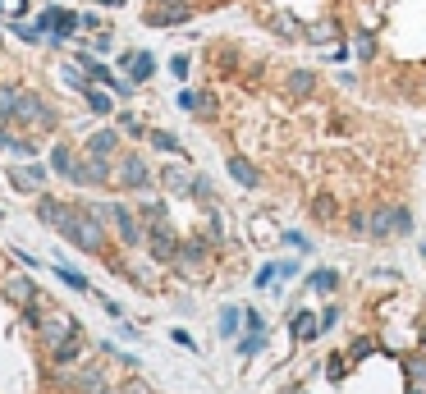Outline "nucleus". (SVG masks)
<instances>
[{"label": "nucleus", "instance_id": "obj_6", "mask_svg": "<svg viewBox=\"0 0 426 394\" xmlns=\"http://www.w3.org/2000/svg\"><path fill=\"white\" fill-rule=\"evenodd\" d=\"M37 28H42V37L51 46H60L79 33V14H74V9H60V5H46L42 14H37Z\"/></svg>", "mask_w": 426, "mask_h": 394}, {"label": "nucleus", "instance_id": "obj_12", "mask_svg": "<svg viewBox=\"0 0 426 394\" xmlns=\"http://www.w3.org/2000/svg\"><path fill=\"white\" fill-rule=\"evenodd\" d=\"M120 69H124V79L129 83H151V74H156V55L151 51H142V46H133V51H124L120 55Z\"/></svg>", "mask_w": 426, "mask_h": 394}, {"label": "nucleus", "instance_id": "obj_43", "mask_svg": "<svg viewBox=\"0 0 426 394\" xmlns=\"http://www.w3.org/2000/svg\"><path fill=\"white\" fill-rule=\"evenodd\" d=\"M192 197H202V202H211V197H216V188H211V179H192Z\"/></svg>", "mask_w": 426, "mask_h": 394}, {"label": "nucleus", "instance_id": "obj_55", "mask_svg": "<svg viewBox=\"0 0 426 394\" xmlns=\"http://www.w3.org/2000/svg\"><path fill=\"white\" fill-rule=\"evenodd\" d=\"M5 275H9V271H5V253H0V280H5Z\"/></svg>", "mask_w": 426, "mask_h": 394}, {"label": "nucleus", "instance_id": "obj_54", "mask_svg": "<svg viewBox=\"0 0 426 394\" xmlns=\"http://www.w3.org/2000/svg\"><path fill=\"white\" fill-rule=\"evenodd\" d=\"M96 5H105V9H120V5H124V0H96Z\"/></svg>", "mask_w": 426, "mask_h": 394}, {"label": "nucleus", "instance_id": "obj_21", "mask_svg": "<svg viewBox=\"0 0 426 394\" xmlns=\"http://www.w3.org/2000/svg\"><path fill=\"white\" fill-rule=\"evenodd\" d=\"M316 335H326V330H321V321H316V312L298 307V312H294V340H298V344H312Z\"/></svg>", "mask_w": 426, "mask_h": 394}, {"label": "nucleus", "instance_id": "obj_16", "mask_svg": "<svg viewBox=\"0 0 426 394\" xmlns=\"http://www.w3.org/2000/svg\"><path fill=\"white\" fill-rule=\"evenodd\" d=\"M192 179H197V175L183 166V156L174 161V166L161 170V184H166V193H174V197H192Z\"/></svg>", "mask_w": 426, "mask_h": 394}, {"label": "nucleus", "instance_id": "obj_13", "mask_svg": "<svg viewBox=\"0 0 426 394\" xmlns=\"http://www.w3.org/2000/svg\"><path fill=\"white\" fill-rule=\"evenodd\" d=\"M147 253L156 266H174V253H179V238H174V225L147 229Z\"/></svg>", "mask_w": 426, "mask_h": 394}, {"label": "nucleus", "instance_id": "obj_45", "mask_svg": "<svg viewBox=\"0 0 426 394\" xmlns=\"http://www.w3.org/2000/svg\"><path fill=\"white\" fill-rule=\"evenodd\" d=\"M408 376H413V386H422V381H426V362L422 358H408Z\"/></svg>", "mask_w": 426, "mask_h": 394}, {"label": "nucleus", "instance_id": "obj_10", "mask_svg": "<svg viewBox=\"0 0 426 394\" xmlns=\"http://www.w3.org/2000/svg\"><path fill=\"white\" fill-rule=\"evenodd\" d=\"M142 23H147V28H183V23H192V5H188V0H174V5H147V9H142Z\"/></svg>", "mask_w": 426, "mask_h": 394}, {"label": "nucleus", "instance_id": "obj_39", "mask_svg": "<svg viewBox=\"0 0 426 394\" xmlns=\"http://www.w3.org/2000/svg\"><path fill=\"white\" fill-rule=\"evenodd\" d=\"M238 316H243L238 307H225V312H220V335H225V340H229V335H238Z\"/></svg>", "mask_w": 426, "mask_h": 394}, {"label": "nucleus", "instance_id": "obj_36", "mask_svg": "<svg viewBox=\"0 0 426 394\" xmlns=\"http://www.w3.org/2000/svg\"><path fill=\"white\" fill-rule=\"evenodd\" d=\"M261 349H266V330H248L243 340H238V353H243V358H253Z\"/></svg>", "mask_w": 426, "mask_h": 394}, {"label": "nucleus", "instance_id": "obj_47", "mask_svg": "<svg viewBox=\"0 0 426 394\" xmlns=\"http://www.w3.org/2000/svg\"><path fill=\"white\" fill-rule=\"evenodd\" d=\"M340 307H326V312H321V330H330V325H340Z\"/></svg>", "mask_w": 426, "mask_h": 394}, {"label": "nucleus", "instance_id": "obj_48", "mask_svg": "<svg viewBox=\"0 0 426 394\" xmlns=\"http://www.w3.org/2000/svg\"><path fill=\"white\" fill-rule=\"evenodd\" d=\"M280 238H284L294 253H307V238H303V234H294V229H289V234H280Z\"/></svg>", "mask_w": 426, "mask_h": 394}, {"label": "nucleus", "instance_id": "obj_4", "mask_svg": "<svg viewBox=\"0 0 426 394\" xmlns=\"http://www.w3.org/2000/svg\"><path fill=\"white\" fill-rule=\"evenodd\" d=\"M110 184L115 188H129V193H147L151 188V170L138 151H120L115 156V170H110Z\"/></svg>", "mask_w": 426, "mask_h": 394}, {"label": "nucleus", "instance_id": "obj_40", "mask_svg": "<svg viewBox=\"0 0 426 394\" xmlns=\"http://www.w3.org/2000/svg\"><path fill=\"white\" fill-rule=\"evenodd\" d=\"M312 216L321 220V225H326V220H335V197H316L312 202Z\"/></svg>", "mask_w": 426, "mask_h": 394}, {"label": "nucleus", "instance_id": "obj_52", "mask_svg": "<svg viewBox=\"0 0 426 394\" xmlns=\"http://www.w3.org/2000/svg\"><path fill=\"white\" fill-rule=\"evenodd\" d=\"M170 340H174V344H183V349H197V344H192V335H188V330H174Z\"/></svg>", "mask_w": 426, "mask_h": 394}, {"label": "nucleus", "instance_id": "obj_19", "mask_svg": "<svg viewBox=\"0 0 426 394\" xmlns=\"http://www.w3.org/2000/svg\"><path fill=\"white\" fill-rule=\"evenodd\" d=\"M69 386L79 390V394H105L110 386H105V371L101 367H79V371H69Z\"/></svg>", "mask_w": 426, "mask_h": 394}, {"label": "nucleus", "instance_id": "obj_57", "mask_svg": "<svg viewBox=\"0 0 426 394\" xmlns=\"http://www.w3.org/2000/svg\"><path fill=\"white\" fill-rule=\"evenodd\" d=\"M105 394H124V386H120V390H105Z\"/></svg>", "mask_w": 426, "mask_h": 394}, {"label": "nucleus", "instance_id": "obj_33", "mask_svg": "<svg viewBox=\"0 0 426 394\" xmlns=\"http://www.w3.org/2000/svg\"><path fill=\"white\" fill-rule=\"evenodd\" d=\"M115 129H120L124 138H142V133H147V124H142L133 110H120V115H115Z\"/></svg>", "mask_w": 426, "mask_h": 394}, {"label": "nucleus", "instance_id": "obj_15", "mask_svg": "<svg viewBox=\"0 0 426 394\" xmlns=\"http://www.w3.org/2000/svg\"><path fill=\"white\" fill-rule=\"evenodd\" d=\"M348 51H353V60L372 64V60H376V51H381V42H376V23H357V28H353V37H348Z\"/></svg>", "mask_w": 426, "mask_h": 394}, {"label": "nucleus", "instance_id": "obj_1", "mask_svg": "<svg viewBox=\"0 0 426 394\" xmlns=\"http://www.w3.org/2000/svg\"><path fill=\"white\" fill-rule=\"evenodd\" d=\"M105 220L92 211V202H83V207H74V216H69V225H64V243H74L79 253H101L105 248Z\"/></svg>", "mask_w": 426, "mask_h": 394}, {"label": "nucleus", "instance_id": "obj_23", "mask_svg": "<svg viewBox=\"0 0 426 394\" xmlns=\"http://www.w3.org/2000/svg\"><path fill=\"white\" fill-rule=\"evenodd\" d=\"M83 101H87V110H92V115H115V92L110 88H96V83H92V88L83 92Z\"/></svg>", "mask_w": 426, "mask_h": 394}, {"label": "nucleus", "instance_id": "obj_11", "mask_svg": "<svg viewBox=\"0 0 426 394\" xmlns=\"http://www.w3.org/2000/svg\"><path fill=\"white\" fill-rule=\"evenodd\" d=\"M211 253H207V238H192V243H179V253H174V271L188 275V280H197L202 271H207Z\"/></svg>", "mask_w": 426, "mask_h": 394}, {"label": "nucleus", "instance_id": "obj_34", "mask_svg": "<svg viewBox=\"0 0 426 394\" xmlns=\"http://www.w3.org/2000/svg\"><path fill=\"white\" fill-rule=\"evenodd\" d=\"M147 138H151V147H156V151H170V156H183V142L179 138H174V133H147Z\"/></svg>", "mask_w": 426, "mask_h": 394}, {"label": "nucleus", "instance_id": "obj_22", "mask_svg": "<svg viewBox=\"0 0 426 394\" xmlns=\"http://www.w3.org/2000/svg\"><path fill=\"white\" fill-rule=\"evenodd\" d=\"M46 175H51V166H23V170H14V188H23V193H37V188L46 184Z\"/></svg>", "mask_w": 426, "mask_h": 394}, {"label": "nucleus", "instance_id": "obj_27", "mask_svg": "<svg viewBox=\"0 0 426 394\" xmlns=\"http://www.w3.org/2000/svg\"><path fill=\"white\" fill-rule=\"evenodd\" d=\"M270 33H280L284 42H303V28H298V18L284 14V9H280V14H270Z\"/></svg>", "mask_w": 426, "mask_h": 394}, {"label": "nucleus", "instance_id": "obj_30", "mask_svg": "<svg viewBox=\"0 0 426 394\" xmlns=\"http://www.w3.org/2000/svg\"><path fill=\"white\" fill-rule=\"evenodd\" d=\"M55 74H60V83H69L74 92H87V88H92V79L83 74V64H79V60H74V64H60Z\"/></svg>", "mask_w": 426, "mask_h": 394}, {"label": "nucleus", "instance_id": "obj_49", "mask_svg": "<svg viewBox=\"0 0 426 394\" xmlns=\"http://www.w3.org/2000/svg\"><path fill=\"white\" fill-rule=\"evenodd\" d=\"M79 28H83V33H101V18H96V14H79Z\"/></svg>", "mask_w": 426, "mask_h": 394}, {"label": "nucleus", "instance_id": "obj_20", "mask_svg": "<svg viewBox=\"0 0 426 394\" xmlns=\"http://www.w3.org/2000/svg\"><path fill=\"white\" fill-rule=\"evenodd\" d=\"M303 42L321 46V51H330V46L340 42V28H335V18H316V23H307V28H303Z\"/></svg>", "mask_w": 426, "mask_h": 394}, {"label": "nucleus", "instance_id": "obj_58", "mask_svg": "<svg viewBox=\"0 0 426 394\" xmlns=\"http://www.w3.org/2000/svg\"><path fill=\"white\" fill-rule=\"evenodd\" d=\"M422 257H426V238H422Z\"/></svg>", "mask_w": 426, "mask_h": 394}, {"label": "nucleus", "instance_id": "obj_46", "mask_svg": "<svg viewBox=\"0 0 426 394\" xmlns=\"http://www.w3.org/2000/svg\"><path fill=\"white\" fill-rule=\"evenodd\" d=\"M376 349V340H353V349H348V358H367V353Z\"/></svg>", "mask_w": 426, "mask_h": 394}, {"label": "nucleus", "instance_id": "obj_18", "mask_svg": "<svg viewBox=\"0 0 426 394\" xmlns=\"http://www.w3.org/2000/svg\"><path fill=\"white\" fill-rule=\"evenodd\" d=\"M120 138L124 133L120 129H96V133H87V147L83 151H92V156H120Z\"/></svg>", "mask_w": 426, "mask_h": 394}, {"label": "nucleus", "instance_id": "obj_7", "mask_svg": "<svg viewBox=\"0 0 426 394\" xmlns=\"http://www.w3.org/2000/svg\"><path fill=\"white\" fill-rule=\"evenodd\" d=\"M14 124H28V129L46 133V129H55V124H60V115H55L51 105L37 97V92L23 88V97H18V110H14Z\"/></svg>", "mask_w": 426, "mask_h": 394}, {"label": "nucleus", "instance_id": "obj_14", "mask_svg": "<svg viewBox=\"0 0 426 394\" xmlns=\"http://www.w3.org/2000/svg\"><path fill=\"white\" fill-rule=\"evenodd\" d=\"M74 216V202H60V197H37V220H42L46 229H55V234H64V225H69Z\"/></svg>", "mask_w": 426, "mask_h": 394}, {"label": "nucleus", "instance_id": "obj_5", "mask_svg": "<svg viewBox=\"0 0 426 394\" xmlns=\"http://www.w3.org/2000/svg\"><path fill=\"white\" fill-rule=\"evenodd\" d=\"M394 234H413V211L408 207H376L367 238H394Z\"/></svg>", "mask_w": 426, "mask_h": 394}, {"label": "nucleus", "instance_id": "obj_8", "mask_svg": "<svg viewBox=\"0 0 426 394\" xmlns=\"http://www.w3.org/2000/svg\"><path fill=\"white\" fill-rule=\"evenodd\" d=\"M110 170H115L110 156H92V151H83L79 166H74V175H69V184H79V188H101V184H110Z\"/></svg>", "mask_w": 426, "mask_h": 394}, {"label": "nucleus", "instance_id": "obj_44", "mask_svg": "<svg viewBox=\"0 0 426 394\" xmlns=\"http://www.w3.org/2000/svg\"><path fill=\"white\" fill-rule=\"evenodd\" d=\"M188 69H192L188 55H170V74H174V79H188Z\"/></svg>", "mask_w": 426, "mask_h": 394}, {"label": "nucleus", "instance_id": "obj_59", "mask_svg": "<svg viewBox=\"0 0 426 394\" xmlns=\"http://www.w3.org/2000/svg\"><path fill=\"white\" fill-rule=\"evenodd\" d=\"M422 97H426V79H422Z\"/></svg>", "mask_w": 426, "mask_h": 394}, {"label": "nucleus", "instance_id": "obj_9", "mask_svg": "<svg viewBox=\"0 0 426 394\" xmlns=\"http://www.w3.org/2000/svg\"><path fill=\"white\" fill-rule=\"evenodd\" d=\"M0 294H5V303H14L18 312H28V307L42 298V289H37V280L28 271H9L5 280H0Z\"/></svg>", "mask_w": 426, "mask_h": 394}, {"label": "nucleus", "instance_id": "obj_28", "mask_svg": "<svg viewBox=\"0 0 426 394\" xmlns=\"http://www.w3.org/2000/svg\"><path fill=\"white\" fill-rule=\"evenodd\" d=\"M18 97H23V88H18V83H0V120H9V124H14Z\"/></svg>", "mask_w": 426, "mask_h": 394}, {"label": "nucleus", "instance_id": "obj_3", "mask_svg": "<svg viewBox=\"0 0 426 394\" xmlns=\"http://www.w3.org/2000/svg\"><path fill=\"white\" fill-rule=\"evenodd\" d=\"M33 330H37V340H42V349H46V353L60 349V344H64V340H74V335H83V330H79V321H74L64 307H46V312L33 321Z\"/></svg>", "mask_w": 426, "mask_h": 394}, {"label": "nucleus", "instance_id": "obj_53", "mask_svg": "<svg viewBox=\"0 0 426 394\" xmlns=\"http://www.w3.org/2000/svg\"><path fill=\"white\" fill-rule=\"evenodd\" d=\"M124 394H147V386H142V381H129V386H124Z\"/></svg>", "mask_w": 426, "mask_h": 394}, {"label": "nucleus", "instance_id": "obj_29", "mask_svg": "<svg viewBox=\"0 0 426 394\" xmlns=\"http://www.w3.org/2000/svg\"><path fill=\"white\" fill-rule=\"evenodd\" d=\"M55 275H60V280L69 284L74 294H92V284H87V275H83V271H74V266H64L60 257H55Z\"/></svg>", "mask_w": 426, "mask_h": 394}, {"label": "nucleus", "instance_id": "obj_60", "mask_svg": "<svg viewBox=\"0 0 426 394\" xmlns=\"http://www.w3.org/2000/svg\"><path fill=\"white\" fill-rule=\"evenodd\" d=\"M422 344H426V340H422Z\"/></svg>", "mask_w": 426, "mask_h": 394}, {"label": "nucleus", "instance_id": "obj_38", "mask_svg": "<svg viewBox=\"0 0 426 394\" xmlns=\"http://www.w3.org/2000/svg\"><path fill=\"white\" fill-rule=\"evenodd\" d=\"M87 51H92V55H105V51H115V37H110V33L101 28V33H92V37H87Z\"/></svg>", "mask_w": 426, "mask_h": 394}, {"label": "nucleus", "instance_id": "obj_41", "mask_svg": "<svg viewBox=\"0 0 426 394\" xmlns=\"http://www.w3.org/2000/svg\"><path fill=\"white\" fill-rule=\"evenodd\" d=\"M275 280H280L275 262H266V266H261V271H257V280H253V284H257V289H270V284H275Z\"/></svg>", "mask_w": 426, "mask_h": 394}, {"label": "nucleus", "instance_id": "obj_2", "mask_svg": "<svg viewBox=\"0 0 426 394\" xmlns=\"http://www.w3.org/2000/svg\"><path fill=\"white\" fill-rule=\"evenodd\" d=\"M92 211L105 220V225L120 234V243L129 248V253H138V248H147V225H142V216H133L124 202H92Z\"/></svg>", "mask_w": 426, "mask_h": 394}, {"label": "nucleus", "instance_id": "obj_35", "mask_svg": "<svg viewBox=\"0 0 426 394\" xmlns=\"http://www.w3.org/2000/svg\"><path fill=\"white\" fill-rule=\"evenodd\" d=\"M9 33H14L18 42H46V37H42V28H37V23H23V14H18L14 23H9Z\"/></svg>", "mask_w": 426, "mask_h": 394}, {"label": "nucleus", "instance_id": "obj_26", "mask_svg": "<svg viewBox=\"0 0 426 394\" xmlns=\"http://www.w3.org/2000/svg\"><path fill=\"white\" fill-rule=\"evenodd\" d=\"M229 175H234V184H243V188H261L257 166H253V161H243V156H229Z\"/></svg>", "mask_w": 426, "mask_h": 394}, {"label": "nucleus", "instance_id": "obj_50", "mask_svg": "<svg viewBox=\"0 0 426 394\" xmlns=\"http://www.w3.org/2000/svg\"><path fill=\"white\" fill-rule=\"evenodd\" d=\"M275 271H280V280H294V275H298V262H275Z\"/></svg>", "mask_w": 426, "mask_h": 394}, {"label": "nucleus", "instance_id": "obj_37", "mask_svg": "<svg viewBox=\"0 0 426 394\" xmlns=\"http://www.w3.org/2000/svg\"><path fill=\"white\" fill-rule=\"evenodd\" d=\"M367 225H372V211H348V234L367 238Z\"/></svg>", "mask_w": 426, "mask_h": 394}, {"label": "nucleus", "instance_id": "obj_56", "mask_svg": "<svg viewBox=\"0 0 426 394\" xmlns=\"http://www.w3.org/2000/svg\"><path fill=\"white\" fill-rule=\"evenodd\" d=\"M147 5H174V0H147Z\"/></svg>", "mask_w": 426, "mask_h": 394}, {"label": "nucleus", "instance_id": "obj_24", "mask_svg": "<svg viewBox=\"0 0 426 394\" xmlns=\"http://www.w3.org/2000/svg\"><path fill=\"white\" fill-rule=\"evenodd\" d=\"M46 358H51L55 367H74V362L83 358V335H74V340H64L60 349H51V353H46Z\"/></svg>", "mask_w": 426, "mask_h": 394}, {"label": "nucleus", "instance_id": "obj_32", "mask_svg": "<svg viewBox=\"0 0 426 394\" xmlns=\"http://www.w3.org/2000/svg\"><path fill=\"white\" fill-rule=\"evenodd\" d=\"M307 289H312V294H335V289H340V275L321 266V271H312V275H307Z\"/></svg>", "mask_w": 426, "mask_h": 394}, {"label": "nucleus", "instance_id": "obj_42", "mask_svg": "<svg viewBox=\"0 0 426 394\" xmlns=\"http://www.w3.org/2000/svg\"><path fill=\"white\" fill-rule=\"evenodd\" d=\"M197 120H211V115H216V97H211V92H197Z\"/></svg>", "mask_w": 426, "mask_h": 394}, {"label": "nucleus", "instance_id": "obj_17", "mask_svg": "<svg viewBox=\"0 0 426 394\" xmlns=\"http://www.w3.org/2000/svg\"><path fill=\"white\" fill-rule=\"evenodd\" d=\"M284 97H289V101L316 97V74H312V69H289V74H284Z\"/></svg>", "mask_w": 426, "mask_h": 394}, {"label": "nucleus", "instance_id": "obj_51", "mask_svg": "<svg viewBox=\"0 0 426 394\" xmlns=\"http://www.w3.org/2000/svg\"><path fill=\"white\" fill-rule=\"evenodd\" d=\"M326 376L340 381V376H344V358H330V362H326Z\"/></svg>", "mask_w": 426, "mask_h": 394}, {"label": "nucleus", "instance_id": "obj_31", "mask_svg": "<svg viewBox=\"0 0 426 394\" xmlns=\"http://www.w3.org/2000/svg\"><path fill=\"white\" fill-rule=\"evenodd\" d=\"M142 225H147V229L174 225V220H170V207H166V202H147V207H142Z\"/></svg>", "mask_w": 426, "mask_h": 394}, {"label": "nucleus", "instance_id": "obj_25", "mask_svg": "<svg viewBox=\"0 0 426 394\" xmlns=\"http://www.w3.org/2000/svg\"><path fill=\"white\" fill-rule=\"evenodd\" d=\"M74 166H79V156H74V147H64V142H55V147H51V175L69 179V175H74Z\"/></svg>", "mask_w": 426, "mask_h": 394}]
</instances>
